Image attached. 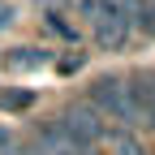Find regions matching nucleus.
Instances as JSON below:
<instances>
[{
  "label": "nucleus",
  "mask_w": 155,
  "mask_h": 155,
  "mask_svg": "<svg viewBox=\"0 0 155 155\" xmlns=\"http://www.w3.org/2000/svg\"><path fill=\"white\" fill-rule=\"evenodd\" d=\"M86 99L99 108L104 121H116L121 129H138L142 125V104H138V91H134V78H99L91 86Z\"/></svg>",
  "instance_id": "obj_1"
},
{
  "label": "nucleus",
  "mask_w": 155,
  "mask_h": 155,
  "mask_svg": "<svg viewBox=\"0 0 155 155\" xmlns=\"http://www.w3.org/2000/svg\"><path fill=\"white\" fill-rule=\"evenodd\" d=\"M52 121H56V129H61L82 155L95 151V147L104 142V134H108V121L99 116V108H95L91 99H73V104H65Z\"/></svg>",
  "instance_id": "obj_2"
},
{
  "label": "nucleus",
  "mask_w": 155,
  "mask_h": 155,
  "mask_svg": "<svg viewBox=\"0 0 155 155\" xmlns=\"http://www.w3.org/2000/svg\"><path fill=\"white\" fill-rule=\"evenodd\" d=\"M82 13H86V22H91L95 48H104V52H121V48H129V39H134V22L121 13V5L86 0V5H82Z\"/></svg>",
  "instance_id": "obj_3"
},
{
  "label": "nucleus",
  "mask_w": 155,
  "mask_h": 155,
  "mask_svg": "<svg viewBox=\"0 0 155 155\" xmlns=\"http://www.w3.org/2000/svg\"><path fill=\"white\" fill-rule=\"evenodd\" d=\"M22 155H82V151L56 129V121H39L30 129V138L22 142Z\"/></svg>",
  "instance_id": "obj_4"
},
{
  "label": "nucleus",
  "mask_w": 155,
  "mask_h": 155,
  "mask_svg": "<svg viewBox=\"0 0 155 155\" xmlns=\"http://www.w3.org/2000/svg\"><path fill=\"white\" fill-rule=\"evenodd\" d=\"M104 151L108 155H147V142L138 138L134 129H121V125H108V134H104Z\"/></svg>",
  "instance_id": "obj_5"
},
{
  "label": "nucleus",
  "mask_w": 155,
  "mask_h": 155,
  "mask_svg": "<svg viewBox=\"0 0 155 155\" xmlns=\"http://www.w3.org/2000/svg\"><path fill=\"white\" fill-rule=\"evenodd\" d=\"M134 91H138V104H142V125L155 134V69L134 78Z\"/></svg>",
  "instance_id": "obj_6"
},
{
  "label": "nucleus",
  "mask_w": 155,
  "mask_h": 155,
  "mask_svg": "<svg viewBox=\"0 0 155 155\" xmlns=\"http://www.w3.org/2000/svg\"><path fill=\"white\" fill-rule=\"evenodd\" d=\"M9 65H13V69H39V65H48V56L39 52V48H17V52L9 56Z\"/></svg>",
  "instance_id": "obj_7"
},
{
  "label": "nucleus",
  "mask_w": 155,
  "mask_h": 155,
  "mask_svg": "<svg viewBox=\"0 0 155 155\" xmlns=\"http://www.w3.org/2000/svg\"><path fill=\"white\" fill-rule=\"evenodd\" d=\"M30 104H35L30 91H5V95H0V108H5V112H22V108H30Z\"/></svg>",
  "instance_id": "obj_8"
},
{
  "label": "nucleus",
  "mask_w": 155,
  "mask_h": 155,
  "mask_svg": "<svg viewBox=\"0 0 155 155\" xmlns=\"http://www.w3.org/2000/svg\"><path fill=\"white\" fill-rule=\"evenodd\" d=\"M48 30H56L61 39H78V30L65 22V13H56V9H48Z\"/></svg>",
  "instance_id": "obj_9"
},
{
  "label": "nucleus",
  "mask_w": 155,
  "mask_h": 155,
  "mask_svg": "<svg viewBox=\"0 0 155 155\" xmlns=\"http://www.w3.org/2000/svg\"><path fill=\"white\" fill-rule=\"evenodd\" d=\"M78 69H82V56H65L61 61V73H78Z\"/></svg>",
  "instance_id": "obj_10"
},
{
  "label": "nucleus",
  "mask_w": 155,
  "mask_h": 155,
  "mask_svg": "<svg viewBox=\"0 0 155 155\" xmlns=\"http://www.w3.org/2000/svg\"><path fill=\"white\" fill-rule=\"evenodd\" d=\"M9 22H13V9H9V5H0V26H9Z\"/></svg>",
  "instance_id": "obj_11"
},
{
  "label": "nucleus",
  "mask_w": 155,
  "mask_h": 155,
  "mask_svg": "<svg viewBox=\"0 0 155 155\" xmlns=\"http://www.w3.org/2000/svg\"><path fill=\"white\" fill-rule=\"evenodd\" d=\"M104 5H121V0H104Z\"/></svg>",
  "instance_id": "obj_12"
},
{
  "label": "nucleus",
  "mask_w": 155,
  "mask_h": 155,
  "mask_svg": "<svg viewBox=\"0 0 155 155\" xmlns=\"http://www.w3.org/2000/svg\"><path fill=\"white\" fill-rule=\"evenodd\" d=\"M86 155H95V151H86Z\"/></svg>",
  "instance_id": "obj_13"
}]
</instances>
